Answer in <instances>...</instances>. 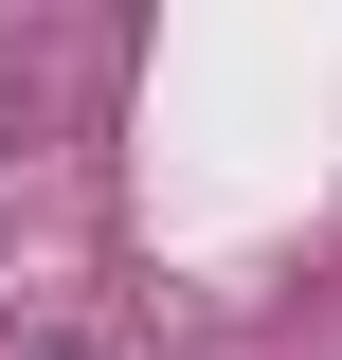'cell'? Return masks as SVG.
<instances>
[{"label":"cell","mask_w":342,"mask_h":360,"mask_svg":"<svg viewBox=\"0 0 342 360\" xmlns=\"http://www.w3.org/2000/svg\"><path fill=\"white\" fill-rule=\"evenodd\" d=\"M18 360H90V342H18Z\"/></svg>","instance_id":"obj_1"}]
</instances>
